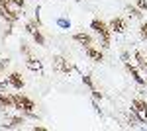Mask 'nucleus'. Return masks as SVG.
Segmentation results:
<instances>
[{"label":"nucleus","instance_id":"f257e3e1","mask_svg":"<svg viewBox=\"0 0 147 131\" xmlns=\"http://www.w3.org/2000/svg\"><path fill=\"white\" fill-rule=\"evenodd\" d=\"M90 28L100 35L102 49H110V41H112V30H110V26L106 22H102V20H98V18H94L90 22Z\"/></svg>","mask_w":147,"mask_h":131},{"label":"nucleus","instance_id":"f03ea898","mask_svg":"<svg viewBox=\"0 0 147 131\" xmlns=\"http://www.w3.org/2000/svg\"><path fill=\"white\" fill-rule=\"evenodd\" d=\"M12 102H14V110L18 112H34L35 110V102L24 94H10Z\"/></svg>","mask_w":147,"mask_h":131},{"label":"nucleus","instance_id":"7ed1b4c3","mask_svg":"<svg viewBox=\"0 0 147 131\" xmlns=\"http://www.w3.org/2000/svg\"><path fill=\"white\" fill-rule=\"evenodd\" d=\"M51 65H53V71L55 73H63V75H71L75 71V65L71 61H67L63 55H55L53 61H51Z\"/></svg>","mask_w":147,"mask_h":131},{"label":"nucleus","instance_id":"20e7f679","mask_svg":"<svg viewBox=\"0 0 147 131\" xmlns=\"http://www.w3.org/2000/svg\"><path fill=\"white\" fill-rule=\"evenodd\" d=\"M124 67H125V71L131 75V78L136 80L137 86H145V84H147V80L141 77V73H139V67H137V65H134V63H124Z\"/></svg>","mask_w":147,"mask_h":131},{"label":"nucleus","instance_id":"39448f33","mask_svg":"<svg viewBox=\"0 0 147 131\" xmlns=\"http://www.w3.org/2000/svg\"><path fill=\"white\" fill-rule=\"evenodd\" d=\"M24 123H26V118L24 116H16V118H8L4 123H0V127L2 129H14V127H20Z\"/></svg>","mask_w":147,"mask_h":131},{"label":"nucleus","instance_id":"423d86ee","mask_svg":"<svg viewBox=\"0 0 147 131\" xmlns=\"http://www.w3.org/2000/svg\"><path fill=\"white\" fill-rule=\"evenodd\" d=\"M108 26H110L112 33H125V30H127V22H125L124 18H114Z\"/></svg>","mask_w":147,"mask_h":131},{"label":"nucleus","instance_id":"0eeeda50","mask_svg":"<svg viewBox=\"0 0 147 131\" xmlns=\"http://www.w3.org/2000/svg\"><path fill=\"white\" fill-rule=\"evenodd\" d=\"M26 67L30 69V71H34V73H43V65H41V61L39 59H35L34 55H30V57H26Z\"/></svg>","mask_w":147,"mask_h":131},{"label":"nucleus","instance_id":"6e6552de","mask_svg":"<svg viewBox=\"0 0 147 131\" xmlns=\"http://www.w3.org/2000/svg\"><path fill=\"white\" fill-rule=\"evenodd\" d=\"M73 39H75L79 45H82V47H90V45H94V39H92L88 33H84V32L75 33V35H73Z\"/></svg>","mask_w":147,"mask_h":131},{"label":"nucleus","instance_id":"1a4fd4ad","mask_svg":"<svg viewBox=\"0 0 147 131\" xmlns=\"http://www.w3.org/2000/svg\"><path fill=\"white\" fill-rule=\"evenodd\" d=\"M84 51H86V57L90 59V61H94V63H102L104 61V53H102L100 49H96V47H84Z\"/></svg>","mask_w":147,"mask_h":131},{"label":"nucleus","instance_id":"9d476101","mask_svg":"<svg viewBox=\"0 0 147 131\" xmlns=\"http://www.w3.org/2000/svg\"><path fill=\"white\" fill-rule=\"evenodd\" d=\"M8 78H10V84L16 88V90H22V88L26 86V80H24V77L20 75V73H16V71H14V73H10V75H8Z\"/></svg>","mask_w":147,"mask_h":131},{"label":"nucleus","instance_id":"9b49d317","mask_svg":"<svg viewBox=\"0 0 147 131\" xmlns=\"http://www.w3.org/2000/svg\"><path fill=\"white\" fill-rule=\"evenodd\" d=\"M131 108L136 110L137 114H141V116H143V118L147 120V102H145V100L134 98V100H131Z\"/></svg>","mask_w":147,"mask_h":131},{"label":"nucleus","instance_id":"f8f14e48","mask_svg":"<svg viewBox=\"0 0 147 131\" xmlns=\"http://www.w3.org/2000/svg\"><path fill=\"white\" fill-rule=\"evenodd\" d=\"M134 59H136V65L141 69V71H145L147 73V57L141 51H134Z\"/></svg>","mask_w":147,"mask_h":131},{"label":"nucleus","instance_id":"ddd939ff","mask_svg":"<svg viewBox=\"0 0 147 131\" xmlns=\"http://www.w3.org/2000/svg\"><path fill=\"white\" fill-rule=\"evenodd\" d=\"M0 108H2V110H10V108H14L12 96L4 94V90H0Z\"/></svg>","mask_w":147,"mask_h":131},{"label":"nucleus","instance_id":"4468645a","mask_svg":"<svg viewBox=\"0 0 147 131\" xmlns=\"http://www.w3.org/2000/svg\"><path fill=\"white\" fill-rule=\"evenodd\" d=\"M125 10H127V14H129V16H134V18H137V20H141V18H143V12L139 10L137 6H131V4H127V6H125Z\"/></svg>","mask_w":147,"mask_h":131},{"label":"nucleus","instance_id":"2eb2a0df","mask_svg":"<svg viewBox=\"0 0 147 131\" xmlns=\"http://www.w3.org/2000/svg\"><path fill=\"white\" fill-rule=\"evenodd\" d=\"M32 37H34L35 45H39V47H43V45H45V37H43V33L39 32V30H35V32L32 33Z\"/></svg>","mask_w":147,"mask_h":131},{"label":"nucleus","instance_id":"dca6fc26","mask_svg":"<svg viewBox=\"0 0 147 131\" xmlns=\"http://www.w3.org/2000/svg\"><path fill=\"white\" fill-rule=\"evenodd\" d=\"M82 84L86 88H90V90H94V82H92V78L88 75H82Z\"/></svg>","mask_w":147,"mask_h":131},{"label":"nucleus","instance_id":"f3484780","mask_svg":"<svg viewBox=\"0 0 147 131\" xmlns=\"http://www.w3.org/2000/svg\"><path fill=\"white\" fill-rule=\"evenodd\" d=\"M139 35H141L143 41H147V22L141 24V28H139Z\"/></svg>","mask_w":147,"mask_h":131},{"label":"nucleus","instance_id":"a211bd4d","mask_svg":"<svg viewBox=\"0 0 147 131\" xmlns=\"http://www.w3.org/2000/svg\"><path fill=\"white\" fill-rule=\"evenodd\" d=\"M57 26H59V28L69 30V28H71V22H69V20H65V18H59V20H57Z\"/></svg>","mask_w":147,"mask_h":131},{"label":"nucleus","instance_id":"6ab92c4d","mask_svg":"<svg viewBox=\"0 0 147 131\" xmlns=\"http://www.w3.org/2000/svg\"><path fill=\"white\" fill-rule=\"evenodd\" d=\"M8 65H10V59H0V75L8 69Z\"/></svg>","mask_w":147,"mask_h":131},{"label":"nucleus","instance_id":"aec40b11","mask_svg":"<svg viewBox=\"0 0 147 131\" xmlns=\"http://www.w3.org/2000/svg\"><path fill=\"white\" fill-rule=\"evenodd\" d=\"M20 53L26 55V57H30V55H32V49H30L26 43H22V45H20Z\"/></svg>","mask_w":147,"mask_h":131},{"label":"nucleus","instance_id":"412c9836","mask_svg":"<svg viewBox=\"0 0 147 131\" xmlns=\"http://www.w3.org/2000/svg\"><path fill=\"white\" fill-rule=\"evenodd\" d=\"M137 8L141 12H145L147 10V0H137Z\"/></svg>","mask_w":147,"mask_h":131},{"label":"nucleus","instance_id":"4be33fe9","mask_svg":"<svg viewBox=\"0 0 147 131\" xmlns=\"http://www.w3.org/2000/svg\"><path fill=\"white\" fill-rule=\"evenodd\" d=\"M120 59H122V63H129V53H127V51H122Z\"/></svg>","mask_w":147,"mask_h":131},{"label":"nucleus","instance_id":"5701e85b","mask_svg":"<svg viewBox=\"0 0 147 131\" xmlns=\"http://www.w3.org/2000/svg\"><path fill=\"white\" fill-rule=\"evenodd\" d=\"M90 92H92V96H94V100H102V98H104V96H102V92H98L96 88H94V90H90Z\"/></svg>","mask_w":147,"mask_h":131},{"label":"nucleus","instance_id":"b1692460","mask_svg":"<svg viewBox=\"0 0 147 131\" xmlns=\"http://www.w3.org/2000/svg\"><path fill=\"white\" fill-rule=\"evenodd\" d=\"M12 4H16L18 8H22V10H24V6H26V0H12Z\"/></svg>","mask_w":147,"mask_h":131},{"label":"nucleus","instance_id":"393cba45","mask_svg":"<svg viewBox=\"0 0 147 131\" xmlns=\"http://www.w3.org/2000/svg\"><path fill=\"white\" fill-rule=\"evenodd\" d=\"M92 108H94L96 114H100V116H102V112H100V108H98V104H96V102H92Z\"/></svg>","mask_w":147,"mask_h":131},{"label":"nucleus","instance_id":"a878e982","mask_svg":"<svg viewBox=\"0 0 147 131\" xmlns=\"http://www.w3.org/2000/svg\"><path fill=\"white\" fill-rule=\"evenodd\" d=\"M34 131H45V127H43V125H35Z\"/></svg>","mask_w":147,"mask_h":131},{"label":"nucleus","instance_id":"bb28decb","mask_svg":"<svg viewBox=\"0 0 147 131\" xmlns=\"http://www.w3.org/2000/svg\"><path fill=\"white\" fill-rule=\"evenodd\" d=\"M73 2H82V0H73Z\"/></svg>","mask_w":147,"mask_h":131}]
</instances>
